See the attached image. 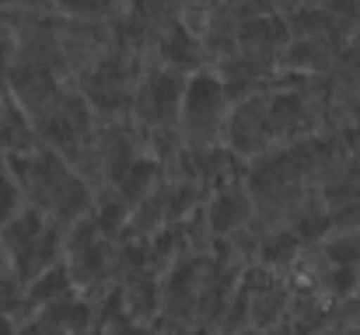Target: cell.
<instances>
[{
  "label": "cell",
  "mask_w": 360,
  "mask_h": 335,
  "mask_svg": "<svg viewBox=\"0 0 360 335\" xmlns=\"http://www.w3.org/2000/svg\"><path fill=\"white\" fill-rule=\"evenodd\" d=\"M46 0H0V11H14V7H39Z\"/></svg>",
  "instance_id": "8992f818"
},
{
  "label": "cell",
  "mask_w": 360,
  "mask_h": 335,
  "mask_svg": "<svg viewBox=\"0 0 360 335\" xmlns=\"http://www.w3.org/2000/svg\"><path fill=\"white\" fill-rule=\"evenodd\" d=\"M182 88H186L182 77H175L172 70H158L136 88L133 102H136V109L147 122H172V119H179Z\"/></svg>",
  "instance_id": "7a4b0ae2"
},
{
  "label": "cell",
  "mask_w": 360,
  "mask_h": 335,
  "mask_svg": "<svg viewBox=\"0 0 360 335\" xmlns=\"http://www.w3.org/2000/svg\"><path fill=\"white\" fill-rule=\"evenodd\" d=\"M182 129L193 140H214L228 122V88L214 70H196L186 77L182 105H179Z\"/></svg>",
  "instance_id": "6da1fadb"
},
{
  "label": "cell",
  "mask_w": 360,
  "mask_h": 335,
  "mask_svg": "<svg viewBox=\"0 0 360 335\" xmlns=\"http://www.w3.org/2000/svg\"><path fill=\"white\" fill-rule=\"evenodd\" d=\"M326 258H329V269H336V272H360V234L347 230V234L329 237Z\"/></svg>",
  "instance_id": "277c9868"
},
{
  "label": "cell",
  "mask_w": 360,
  "mask_h": 335,
  "mask_svg": "<svg viewBox=\"0 0 360 335\" xmlns=\"http://www.w3.org/2000/svg\"><path fill=\"white\" fill-rule=\"evenodd\" d=\"M46 4L60 7L70 18H109L120 7V0H46Z\"/></svg>",
  "instance_id": "5b68a950"
},
{
  "label": "cell",
  "mask_w": 360,
  "mask_h": 335,
  "mask_svg": "<svg viewBox=\"0 0 360 335\" xmlns=\"http://www.w3.org/2000/svg\"><path fill=\"white\" fill-rule=\"evenodd\" d=\"M74 272L63 265V262H53L49 269H42L32 283H28V301L32 304H56V301H67V294L74 290Z\"/></svg>",
  "instance_id": "3957f363"
}]
</instances>
